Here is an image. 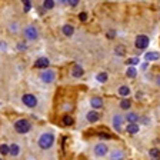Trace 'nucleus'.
I'll use <instances>...</instances> for the list:
<instances>
[{
  "mask_svg": "<svg viewBox=\"0 0 160 160\" xmlns=\"http://www.w3.org/2000/svg\"><path fill=\"white\" fill-rule=\"evenodd\" d=\"M54 142H56V136H54L53 132L46 130V132H42L37 137V146L40 150H50L54 146Z\"/></svg>",
  "mask_w": 160,
  "mask_h": 160,
  "instance_id": "f257e3e1",
  "label": "nucleus"
},
{
  "mask_svg": "<svg viewBox=\"0 0 160 160\" xmlns=\"http://www.w3.org/2000/svg\"><path fill=\"white\" fill-rule=\"evenodd\" d=\"M32 129H33V123H32L29 119H26V117H20V119H16L13 122L14 133L20 134V136L30 133V132H32Z\"/></svg>",
  "mask_w": 160,
  "mask_h": 160,
  "instance_id": "f03ea898",
  "label": "nucleus"
},
{
  "mask_svg": "<svg viewBox=\"0 0 160 160\" xmlns=\"http://www.w3.org/2000/svg\"><path fill=\"white\" fill-rule=\"evenodd\" d=\"M23 37L27 42H37L40 37V32L34 24H26L23 27Z\"/></svg>",
  "mask_w": 160,
  "mask_h": 160,
  "instance_id": "7ed1b4c3",
  "label": "nucleus"
},
{
  "mask_svg": "<svg viewBox=\"0 0 160 160\" xmlns=\"http://www.w3.org/2000/svg\"><path fill=\"white\" fill-rule=\"evenodd\" d=\"M39 79L42 83L44 84H53L57 79V72L54 69H46V70H42L39 73Z\"/></svg>",
  "mask_w": 160,
  "mask_h": 160,
  "instance_id": "20e7f679",
  "label": "nucleus"
},
{
  "mask_svg": "<svg viewBox=\"0 0 160 160\" xmlns=\"http://www.w3.org/2000/svg\"><path fill=\"white\" fill-rule=\"evenodd\" d=\"M22 103L27 109H36L37 104H39V99L34 93H24L22 94Z\"/></svg>",
  "mask_w": 160,
  "mask_h": 160,
  "instance_id": "39448f33",
  "label": "nucleus"
},
{
  "mask_svg": "<svg viewBox=\"0 0 160 160\" xmlns=\"http://www.w3.org/2000/svg\"><path fill=\"white\" fill-rule=\"evenodd\" d=\"M109 146H107L106 143H103V142H99V143H96L93 146V154L96 157H106L107 154H109Z\"/></svg>",
  "mask_w": 160,
  "mask_h": 160,
  "instance_id": "423d86ee",
  "label": "nucleus"
},
{
  "mask_svg": "<svg viewBox=\"0 0 160 160\" xmlns=\"http://www.w3.org/2000/svg\"><path fill=\"white\" fill-rule=\"evenodd\" d=\"M123 123H124V116L120 113H114L112 116V126L116 130L117 133H122L123 132Z\"/></svg>",
  "mask_w": 160,
  "mask_h": 160,
  "instance_id": "0eeeda50",
  "label": "nucleus"
},
{
  "mask_svg": "<svg viewBox=\"0 0 160 160\" xmlns=\"http://www.w3.org/2000/svg\"><path fill=\"white\" fill-rule=\"evenodd\" d=\"M149 44H150L149 36H146V34H139V36H136V40H134V46H136V49L144 50V49L149 47Z\"/></svg>",
  "mask_w": 160,
  "mask_h": 160,
  "instance_id": "6e6552de",
  "label": "nucleus"
},
{
  "mask_svg": "<svg viewBox=\"0 0 160 160\" xmlns=\"http://www.w3.org/2000/svg\"><path fill=\"white\" fill-rule=\"evenodd\" d=\"M33 67H36V69H39V70H46V69H49V67H50V60H49V57L42 56V57H39V59H36V60H34V63H33Z\"/></svg>",
  "mask_w": 160,
  "mask_h": 160,
  "instance_id": "1a4fd4ad",
  "label": "nucleus"
},
{
  "mask_svg": "<svg viewBox=\"0 0 160 160\" xmlns=\"http://www.w3.org/2000/svg\"><path fill=\"white\" fill-rule=\"evenodd\" d=\"M107 156L110 160H126V152L123 149H113L110 150Z\"/></svg>",
  "mask_w": 160,
  "mask_h": 160,
  "instance_id": "9d476101",
  "label": "nucleus"
},
{
  "mask_svg": "<svg viewBox=\"0 0 160 160\" xmlns=\"http://www.w3.org/2000/svg\"><path fill=\"white\" fill-rule=\"evenodd\" d=\"M89 103H90V107H92V110H100V109H103L104 106V102L103 99L100 96H93V97H90L89 100Z\"/></svg>",
  "mask_w": 160,
  "mask_h": 160,
  "instance_id": "9b49d317",
  "label": "nucleus"
},
{
  "mask_svg": "<svg viewBox=\"0 0 160 160\" xmlns=\"http://www.w3.org/2000/svg\"><path fill=\"white\" fill-rule=\"evenodd\" d=\"M84 74V69L80 64H73L72 69H70V76L73 77V79H80V77H83Z\"/></svg>",
  "mask_w": 160,
  "mask_h": 160,
  "instance_id": "f8f14e48",
  "label": "nucleus"
},
{
  "mask_svg": "<svg viewBox=\"0 0 160 160\" xmlns=\"http://www.w3.org/2000/svg\"><path fill=\"white\" fill-rule=\"evenodd\" d=\"M9 147H10L9 156H12V157H19L20 154H22V152H23L22 146H20L19 143H16V142H13L12 144H9Z\"/></svg>",
  "mask_w": 160,
  "mask_h": 160,
  "instance_id": "ddd939ff",
  "label": "nucleus"
},
{
  "mask_svg": "<svg viewBox=\"0 0 160 160\" xmlns=\"http://www.w3.org/2000/svg\"><path fill=\"white\" fill-rule=\"evenodd\" d=\"M86 120L89 122V123H97L100 120V113L99 112H96V110H89L86 113Z\"/></svg>",
  "mask_w": 160,
  "mask_h": 160,
  "instance_id": "4468645a",
  "label": "nucleus"
},
{
  "mask_svg": "<svg viewBox=\"0 0 160 160\" xmlns=\"http://www.w3.org/2000/svg\"><path fill=\"white\" fill-rule=\"evenodd\" d=\"M140 120V116L136 113V112H127L124 114V122H127V124H132V123H137Z\"/></svg>",
  "mask_w": 160,
  "mask_h": 160,
  "instance_id": "2eb2a0df",
  "label": "nucleus"
},
{
  "mask_svg": "<svg viewBox=\"0 0 160 160\" xmlns=\"http://www.w3.org/2000/svg\"><path fill=\"white\" fill-rule=\"evenodd\" d=\"M117 94H119L120 97H123V99H129V96L132 94V90H130V87L127 86V84H122V86H119V89H117Z\"/></svg>",
  "mask_w": 160,
  "mask_h": 160,
  "instance_id": "dca6fc26",
  "label": "nucleus"
},
{
  "mask_svg": "<svg viewBox=\"0 0 160 160\" xmlns=\"http://www.w3.org/2000/svg\"><path fill=\"white\" fill-rule=\"evenodd\" d=\"M62 34L64 37H72L74 34V26L70 23H66L62 26Z\"/></svg>",
  "mask_w": 160,
  "mask_h": 160,
  "instance_id": "f3484780",
  "label": "nucleus"
},
{
  "mask_svg": "<svg viewBox=\"0 0 160 160\" xmlns=\"http://www.w3.org/2000/svg\"><path fill=\"white\" fill-rule=\"evenodd\" d=\"M7 30H9L12 34H17L20 32L19 22H9V23H7Z\"/></svg>",
  "mask_w": 160,
  "mask_h": 160,
  "instance_id": "a211bd4d",
  "label": "nucleus"
},
{
  "mask_svg": "<svg viewBox=\"0 0 160 160\" xmlns=\"http://www.w3.org/2000/svg\"><path fill=\"white\" fill-rule=\"evenodd\" d=\"M144 59H146V62H156L160 59V53L159 52H147V53H144Z\"/></svg>",
  "mask_w": 160,
  "mask_h": 160,
  "instance_id": "6ab92c4d",
  "label": "nucleus"
},
{
  "mask_svg": "<svg viewBox=\"0 0 160 160\" xmlns=\"http://www.w3.org/2000/svg\"><path fill=\"white\" fill-rule=\"evenodd\" d=\"M62 124H63V126H73L74 124V117L72 116V114L66 113L63 117H62Z\"/></svg>",
  "mask_w": 160,
  "mask_h": 160,
  "instance_id": "aec40b11",
  "label": "nucleus"
},
{
  "mask_svg": "<svg viewBox=\"0 0 160 160\" xmlns=\"http://www.w3.org/2000/svg\"><path fill=\"white\" fill-rule=\"evenodd\" d=\"M140 130V126L137 123H132V124H126V132L129 134H137Z\"/></svg>",
  "mask_w": 160,
  "mask_h": 160,
  "instance_id": "412c9836",
  "label": "nucleus"
},
{
  "mask_svg": "<svg viewBox=\"0 0 160 160\" xmlns=\"http://www.w3.org/2000/svg\"><path fill=\"white\" fill-rule=\"evenodd\" d=\"M119 107L122 110H124V112H130V109H132V100L130 99H123L119 103Z\"/></svg>",
  "mask_w": 160,
  "mask_h": 160,
  "instance_id": "4be33fe9",
  "label": "nucleus"
},
{
  "mask_svg": "<svg viewBox=\"0 0 160 160\" xmlns=\"http://www.w3.org/2000/svg\"><path fill=\"white\" fill-rule=\"evenodd\" d=\"M149 156H150V159H153V160H160V149L152 147L149 150Z\"/></svg>",
  "mask_w": 160,
  "mask_h": 160,
  "instance_id": "5701e85b",
  "label": "nucleus"
},
{
  "mask_svg": "<svg viewBox=\"0 0 160 160\" xmlns=\"http://www.w3.org/2000/svg\"><path fill=\"white\" fill-rule=\"evenodd\" d=\"M56 3L57 2H54V0H44L43 3H42V6L46 10H53L54 7H56Z\"/></svg>",
  "mask_w": 160,
  "mask_h": 160,
  "instance_id": "b1692460",
  "label": "nucleus"
},
{
  "mask_svg": "<svg viewBox=\"0 0 160 160\" xmlns=\"http://www.w3.org/2000/svg\"><path fill=\"white\" fill-rule=\"evenodd\" d=\"M10 153V147L7 143H0V156H9Z\"/></svg>",
  "mask_w": 160,
  "mask_h": 160,
  "instance_id": "393cba45",
  "label": "nucleus"
},
{
  "mask_svg": "<svg viewBox=\"0 0 160 160\" xmlns=\"http://www.w3.org/2000/svg\"><path fill=\"white\" fill-rule=\"evenodd\" d=\"M114 54H116V56H124V54H126V47L122 46V44H117V46L114 47Z\"/></svg>",
  "mask_w": 160,
  "mask_h": 160,
  "instance_id": "a878e982",
  "label": "nucleus"
},
{
  "mask_svg": "<svg viewBox=\"0 0 160 160\" xmlns=\"http://www.w3.org/2000/svg\"><path fill=\"white\" fill-rule=\"evenodd\" d=\"M126 76L129 77V79H134V77L137 76V69H136V67H127Z\"/></svg>",
  "mask_w": 160,
  "mask_h": 160,
  "instance_id": "bb28decb",
  "label": "nucleus"
},
{
  "mask_svg": "<svg viewBox=\"0 0 160 160\" xmlns=\"http://www.w3.org/2000/svg\"><path fill=\"white\" fill-rule=\"evenodd\" d=\"M96 80L99 82V83H106V82H107V73H106V72H102V73H99L96 76Z\"/></svg>",
  "mask_w": 160,
  "mask_h": 160,
  "instance_id": "cd10ccee",
  "label": "nucleus"
},
{
  "mask_svg": "<svg viewBox=\"0 0 160 160\" xmlns=\"http://www.w3.org/2000/svg\"><path fill=\"white\" fill-rule=\"evenodd\" d=\"M139 57H130L129 60H126V63L129 64V67H134L136 64H139Z\"/></svg>",
  "mask_w": 160,
  "mask_h": 160,
  "instance_id": "c85d7f7f",
  "label": "nucleus"
},
{
  "mask_svg": "<svg viewBox=\"0 0 160 160\" xmlns=\"http://www.w3.org/2000/svg\"><path fill=\"white\" fill-rule=\"evenodd\" d=\"M16 47H17V50H19V52H26V50H27V44L24 43V42H17Z\"/></svg>",
  "mask_w": 160,
  "mask_h": 160,
  "instance_id": "c756f323",
  "label": "nucleus"
},
{
  "mask_svg": "<svg viewBox=\"0 0 160 160\" xmlns=\"http://www.w3.org/2000/svg\"><path fill=\"white\" fill-rule=\"evenodd\" d=\"M99 139H103V140H109V139H112V134H109V133H106V132H100L99 134Z\"/></svg>",
  "mask_w": 160,
  "mask_h": 160,
  "instance_id": "7c9ffc66",
  "label": "nucleus"
},
{
  "mask_svg": "<svg viewBox=\"0 0 160 160\" xmlns=\"http://www.w3.org/2000/svg\"><path fill=\"white\" fill-rule=\"evenodd\" d=\"M87 19H89V14L86 13V12H82V13H79V20L80 22H87Z\"/></svg>",
  "mask_w": 160,
  "mask_h": 160,
  "instance_id": "2f4dec72",
  "label": "nucleus"
},
{
  "mask_svg": "<svg viewBox=\"0 0 160 160\" xmlns=\"http://www.w3.org/2000/svg\"><path fill=\"white\" fill-rule=\"evenodd\" d=\"M62 109H63L64 112H72V110H73V106H72V103H64Z\"/></svg>",
  "mask_w": 160,
  "mask_h": 160,
  "instance_id": "473e14b6",
  "label": "nucleus"
},
{
  "mask_svg": "<svg viewBox=\"0 0 160 160\" xmlns=\"http://www.w3.org/2000/svg\"><path fill=\"white\" fill-rule=\"evenodd\" d=\"M106 37L107 39H114V37H116V32H114V30H109V32H107L106 33Z\"/></svg>",
  "mask_w": 160,
  "mask_h": 160,
  "instance_id": "72a5a7b5",
  "label": "nucleus"
},
{
  "mask_svg": "<svg viewBox=\"0 0 160 160\" xmlns=\"http://www.w3.org/2000/svg\"><path fill=\"white\" fill-rule=\"evenodd\" d=\"M23 6H24V10H26V12H29V10L32 9V2H29V0H24V2H23Z\"/></svg>",
  "mask_w": 160,
  "mask_h": 160,
  "instance_id": "f704fd0d",
  "label": "nucleus"
},
{
  "mask_svg": "<svg viewBox=\"0 0 160 160\" xmlns=\"http://www.w3.org/2000/svg\"><path fill=\"white\" fill-rule=\"evenodd\" d=\"M154 83H156L157 87H160V73L156 74V77H154Z\"/></svg>",
  "mask_w": 160,
  "mask_h": 160,
  "instance_id": "c9c22d12",
  "label": "nucleus"
},
{
  "mask_svg": "<svg viewBox=\"0 0 160 160\" xmlns=\"http://www.w3.org/2000/svg\"><path fill=\"white\" fill-rule=\"evenodd\" d=\"M0 160H3V159H2V157H0Z\"/></svg>",
  "mask_w": 160,
  "mask_h": 160,
  "instance_id": "e433bc0d",
  "label": "nucleus"
}]
</instances>
